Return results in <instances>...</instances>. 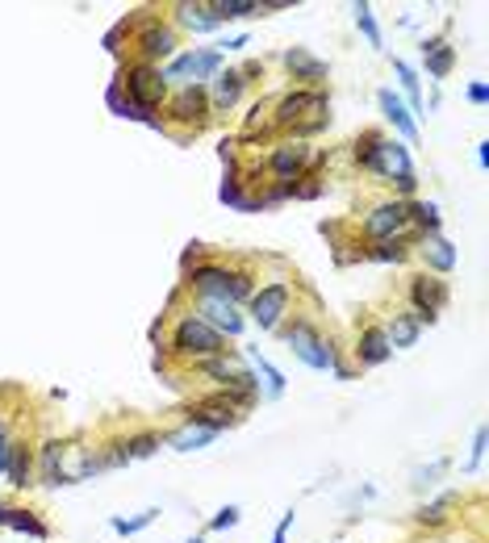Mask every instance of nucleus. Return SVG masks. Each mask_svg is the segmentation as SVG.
<instances>
[{
    "instance_id": "1",
    "label": "nucleus",
    "mask_w": 489,
    "mask_h": 543,
    "mask_svg": "<svg viewBox=\"0 0 489 543\" xmlns=\"http://www.w3.org/2000/svg\"><path fill=\"white\" fill-rule=\"evenodd\" d=\"M368 172H380V176H394L402 192H414V167H410V150L394 138H368L364 155H360Z\"/></svg>"
},
{
    "instance_id": "2",
    "label": "nucleus",
    "mask_w": 489,
    "mask_h": 543,
    "mask_svg": "<svg viewBox=\"0 0 489 543\" xmlns=\"http://www.w3.org/2000/svg\"><path fill=\"white\" fill-rule=\"evenodd\" d=\"M189 280L201 297L231 301V305H239V301H247L251 293H256V288H251V276H243V272H226V268H197Z\"/></svg>"
},
{
    "instance_id": "3",
    "label": "nucleus",
    "mask_w": 489,
    "mask_h": 543,
    "mask_svg": "<svg viewBox=\"0 0 489 543\" xmlns=\"http://www.w3.org/2000/svg\"><path fill=\"white\" fill-rule=\"evenodd\" d=\"M172 347H176L180 355H192V360H214V355L226 352V347H222V335H217L214 326H205L201 318H192V313L176 322Z\"/></svg>"
},
{
    "instance_id": "4",
    "label": "nucleus",
    "mask_w": 489,
    "mask_h": 543,
    "mask_svg": "<svg viewBox=\"0 0 489 543\" xmlns=\"http://www.w3.org/2000/svg\"><path fill=\"white\" fill-rule=\"evenodd\" d=\"M285 339H289V352L297 355L301 364H310L318 368V372H326V368H335V352L326 347V339L314 330L310 322H293L285 330Z\"/></svg>"
},
{
    "instance_id": "5",
    "label": "nucleus",
    "mask_w": 489,
    "mask_h": 543,
    "mask_svg": "<svg viewBox=\"0 0 489 543\" xmlns=\"http://www.w3.org/2000/svg\"><path fill=\"white\" fill-rule=\"evenodd\" d=\"M289 297H293V288H289L285 280H272V285H264L259 293H251V318H256L259 330H276L281 313L289 310Z\"/></svg>"
},
{
    "instance_id": "6",
    "label": "nucleus",
    "mask_w": 489,
    "mask_h": 543,
    "mask_svg": "<svg viewBox=\"0 0 489 543\" xmlns=\"http://www.w3.org/2000/svg\"><path fill=\"white\" fill-rule=\"evenodd\" d=\"M163 88H167L163 71H155V68H134V71H126V93H130V101H134L138 109H147V113L163 101Z\"/></svg>"
},
{
    "instance_id": "7",
    "label": "nucleus",
    "mask_w": 489,
    "mask_h": 543,
    "mask_svg": "<svg viewBox=\"0 0 489 543\" xmlns=\"http://www.w3.org/2000/svg\"><path fill=\"white\" fill-rule=\"evenodd\" d=\"M217 71V51H189L180 54V59H172V68L163 71V80H176V84H197L201 76H214Z\"/></svg>"
},
{
    "instance_id": "8",
    "label": "nucleus",
    "mask_w": 489,
    "mask_h": 543,
    "mask_svg": "<svg viewBox=\"0 0 489 543\" xmlns=\"http://www.w3.org/2000/svg\"><path fill=\"white\" fill-rule=\"evenodd\" d=\"M406 205H377L372 214L364 217V234L368 239H377V243H389L394 234H402V226H406Z\"/></svg>"
},
{
    "instance_id": "9",
    "label": "nucleus",
    "mask_w": 489,
    "mask_h": 543,
    "mask_svg": "<svg viewBox=\"0 0 489 543\" xmlns=\"http://www.w3.org/2000/svg\"><path fill=\"white\" fill-rule=\"evenodd\" d=\"M410 297H414V318H419V322H431L435 313L448 305V288H444V280H427V276H422V280L410 285Z\"/></svg>"
},
{
    "instance_id": "10",
    "label": "nucleus",
    "mask_w": 489,
    "mask_h": 543,
    "mask_svg": "<svg viewBox=\"0 0 489 543\" xmlns=\"http://www.w3.org/2000/svg\"><path fill=\"white\" fill-rule=\"evenodd\" d=\"M201 322L214 326L217 335H239L243 330V313L234 310L231 301H214V297H201Z\"/></svg>"
},
{
    "instance_id": "11",
    "label": "nucleus",
    "mask_w": 489,
    "mask_h": 543,
    "mask_svg": "<svg viewBox=\"0 0 489 543\" xmlns=\"http://www.w3.org/2000/svg\"><path fill=\"white\" fill-rule=\"evenodd\" d=\"M380 113H385V118H389V122H394V130L402 138H406V142H419V126H414V118H410V109L402 105V96L394 93V88H380Z\"/></svg>"
},
{
    "instance_id": "12",
    "label": "nucleus",
    "mask_w": 489,
    "mask_h": 543,
    "mask_svg": "<svg viewBox=\"0 0 489 543\" xmlns=\"http://www.w3.org/2000/svg\"><path fill=\"white\" fill-rule=\"evenodd\" d=\"M322 109H326V96L322 93H293V96H285V101H281V109H276V122L293 126V122H301L306 113H322Z\"/></svg>"
},
{
    "instance_id": "13",
    "label": "nucleus",
    "mask_w": 489,
    "mask_h": 543,
    "mask_svg": "<svg viewBox=\"0 0 489 543\" xmlns=\"http://www.w3.org/2000/svg\"><path fill=\"white\" fill-rule=\"evenodd\" d=\"M360 364H368V368H377V364H385L389 360V339H385V326H364V335H360Z\"/></svg>"
},
{
    "instance_id": "14",
    "label": "nucleus",
    "mask_w": 489,
    "mask_h": 543,
    "mask_svg": "<svg viewBox=\"0 0 489 543\" xmlns=\"http://www.w3.org/2000/svg\"><path fill=\"white\" fill-rule=\"evenodd\" d=\"M205 88L201 84H189V88H180V96L172 101V118H180V122H201L205 118Z\"/></svg>"
},
{
    "instance_id": "15",
    "label": "nucleus",
    "mask_w": 489,
    "mask_h": 543,
    "mask_svg": "<svg viewBox=\"0 0 489 543\" xmlns=\"http://www.w3.org/2000/svg\"><path fill=\"white\" fill-rule=\"evenodd\" d=\"M231 406L217 397V401H205V406H197L192 409V422L189 426H201V431H209V434H217V431H226L231 426Z\"/></svg>"
},
{
    "instance_id": "16",
    "label": "nucleus",
    "mask_w": 489,
    "mask_h": 543,
    "mask_svg": "<svg viewBox=\"0 0 489 543\" xmlns=\"http://www.w3.org/2000/svg\"><path fill=\"white\" fill-rule=\"evenodd\" d=\"M138 51L147 54V59H163V54L176 51V34L167 26H147L143 29V38H138Z\"/></svg>"
},
{
    "instance_id": "17",
    "label": "nucleus",
    "mask_w": 489,
    "mask_h": 543,
    "mask_svg": "<svg viewBox=\"0 0 489 543\" xmlns=\"http://www.w3.org/2000/svg\"><path fill=\"white\" fill-rule=\"evenodd\" d=\"M422 59H427V71H431L435 80H444L452 71V63H456V51L444 38H431V42H422Z\"/></svg>"
},
{
    "instance_id": "18",
    "label": "nucleus",
    "mask_w": 489,
    "mask_h": 543,
    "mask_svg": "<svg viewBox=\"0 0 489 543\" xmlns=\"http://www.w3.org/2000/svg\"><path fill=\"white\" fill-rule=\"evenodd\" d=\"M306 159H310V150L306 147H276V155H272V172H276V180H297V172L306 167Z\"/></svg>"
},
{
    "instance_id": "19",
    "label": "nucleus",
    "mask_w": 489,
    "mask_h": 543,
    "mask_svg": "<svg viewBox=\"0 0 489 543\" xmlns=\"http://www.w3.org/2000/svg\"><path fill=\"white\" fill-rule=\"evenodd\" d=\"M289 71H293V80H326V63L322 59H314L310 51H301V46H293V51L285 54Z\"/></svg>"
},
{
    "instance_id": "20",
    "label": "nucleus",
    "mask_w": 489,
    "mask_h": 543,
    "mask_svg": "<svg viewBox=\"0 0 489 543\" xmlns=\"http://www.w3.org/2000/svg\"><path fill=\"white\" fill-rule=\"evenodd\" d=\"M0 527L26 531V535H34V539H46V535H51V531H46V523H38L29 510H17V506H0Z\"/></svg>"
},
{
    "instance_id": "21",
    "label": "nucleus",
    "mask_w": 489,
    "mask_h": 543,
    "mask_svg": "<svg viewBox=\"0 0 489 543\" xmlns=\"http://www.w3.org/2000/svg\"><path fill=\"white\" fill-rule=\"evenodd\" d=\"M243 84H247L243 71H222V76H214V105L231 109L234 101L243 96Z\"/></svg>"
},
{
    "instance_id": "22",
    "label": "nucleus",
    "mask_w": 489,
    "mask_h": 543,
    "mask_svg": "<svg viewBox=\"0 0 489 543\" xmlns=\"http://www.w3.org/2000/svg\"><path fill=\"white\" fill-rule=\"evenodd\" d=\"M42 485H71V476L63 473V443L42 448Z\"/></svg>"
},
{
    "instance_id": "23",
    "label": "nucleus",
    "mask_w": 489,
    "mask_h": 543,
    "mask_svg": "<svg viewBox=\"0 0 489 543\" xmlns=\"http://www.w3.org/2000/svg\"><path fill=\"white\" fill-rule=\"evenodd\" d=\"M419 330H422V322L414 318V313H397L394 326L385 330V339H389V347H414Z\"/></svg>"
},
{
    "instance_id": "24",
    "label": "nucleus",
    "mask_w": 489,
    "mask_h": 543,
    "mask_svg": "<svg viewBox=\"0 0 489 543\" xmlns=\"http://www.w3.org/2000/svg\"><path fill=\"white\" fill-rule=\"evenodd\" d=\"M4 473H9V485H17V489L29 485V451H26V443H9Z\"/></svg>"
},
{
    "instance_id": "25",
    "label": "nucleus",
    "mask_w": 489,
    "mask_h": 543,
    "mask_svg": "<svg viewBox=\"0 0 489 543\" xmlns=\"http://www.w3.org/2000/svg\"><path fill=\"white\" fill-rule=\"evenodd\" d=\"M209 13H214L217 21H234V17L264 13V4H259V0H214V4H209Z\"/></svg>"
},
{
    "instance_id": "26",
    "label": "nucleus",
    "mask_w": 489,
    "mask_h": 543,
    "mask_svg": "<svg viewBox=\"0 0 489 543\" xmlns=\"http://www.w3.org/2000/svg\"><path fill=\"white\" fill-rule=\"evenodd\" d=\"M427 263H431L435 272H452L456 268V247H452L448 239L431 234V243H427Z\"/></svg>"
},
{
    "instance_id": "27",
    "label": "nucleus",
    "mask_w": 489,
    "mask_h": 543,
    "mask_svg": "<svg viewBox=\"0 0 489 543\" xmlns=\"http://www.w3.org/2000/svg\"><path fill=\"white\" fill-rule=\"evenodd\" d=\"M180 21L189 29H197V34H205V29H217L222 21H217L214 13H209V4H180Z\"/></svg>"
},
{
    "instance_id": "28",
    "label": "nucleus",
    "mask_w": 489,
    "mask_h": 543,
    "mask_svg": "<svg viewBox=\"0 0 489 543\" xmlns=\"http://www.w3.org/2000/svg\"><path fill=\"white\" fill-rule=\"evenodd\" d=\"M205 443H214V434L201 431V426H184V431L172 434V448L176 451H197V448H205Z\"/></svg>"
},
{
    "instance_id": "29",
    "label": "nucleus",
    "mask_w": 489,
    "mask_h": 543,
    "mask_svg": "<svg viewBox=\"0 0 489 543\" xmlns=\"http://www.w3.org/2000/svg\"><path fill=\"white\" fill-rule=\"evenodd\" d=\"M452 506H456V493H444V498H435V502H427L419 510V523H431V527H435V523H444Z\"/></svg>"
},
{
    "instance_id": "30",
    "label": "nucleus",
    "mask_w": 489,
    "mask_h": 543,
    "mask_svg": "<svg viewBox=\"0 0 489 543\" xmlns=\"http://www.w3.org/2000/svg\"><path fill=\"white\" fill-rule=\"evenodd\" d=\"M251 360H256V368L264 372V380H268V393H272V397H281V393H285V377H281V372H276V368H272L268 360L259 355V347H251Z\"/></svg>"
},
{
    "instance_id": "31",
    "label": "nucleus",
    "mask_w": 489,
    "mask_h": 543,
    "mask_svg": "<svg viewBox=\"0 0 489 543\" xmlns=\"http://www.w3.org/2000/svg\"><path fill=\"white\" fill-rule=\"evenodd\" d=\"M406 217H414L419 226H427V231H439V209H435L431 201H419V205H406Z\"/></svg>"
},
{
    "instance_id": "32",
    "label": "nucleus",
    "mask_w": 489,
    "mask_h": 543,
    "mask_svg": "<svg viewBox=\"0 0 489 543\" xmlns=\"http://www.w3.org/2000/svg\"><path fill=\"white\" fill-rule=\"evenodd\" d=\"M394 71H397V76H402V84H406V93H410V105H414V113H422L419 76H414V68H410V63H402V59H397V63H394Z\"/></svg>"
},
{
    "instance_id": "33",
    "label": "nucleus",
    "mask_w": 489,
    "mask_h": 543,
    "mask_svg": "<svg viewBox=\"0 0 489 543\" xmlns=\"http://www.w3.org/2000/svg\"><path fill=\"white\" fill-rule=\"evenodd\" d=\"M155 515H159V510H143L138 518H113V531H118V535H134V531L151 527V523H155Z\"/></svg>"
},
{
    "instance_id": "34",
    "label": "nucleus",
    "mask_w": 489,
    "mask_h": 543,
    "mask_svg": "<svg viewBox=\"0 0 489 543\" xmlns=\"http://www.w3.org/2000/svg\"><path fill=\"white\" fill-rule=\"evenodd\" d=\"M352 13H355V26L364 29V38L372 42V46H380V29H377V21H372V9H368V4H355Z\"/></svg>"
},
{
    "instance_id": "35",
    "label": "nucleus",
    "mask_w": 489,
    "mask_h": 543,
    "mask_svg": "<svg viewBox=\"0 0 489 543\" xmlns=\"http://www.w3.org/2000/svg\"><path fill=\"white\" fill-rule=\"evenodd\" d=\"M155 448H159V439H155V434H138V439H130V443L122 448V456L126 460H138V456H151Z\"/></svg>"
},
{
    "instance_id": "36",
    "label": "nucleus",
    "mask_w": 489,
    "mask_h": 543,
    "mask_svg": "<svg viewBox=\"0 0 489 543\" xmlns=\"http://www.w3.org/2000/svg\"><path fill=\"white\" fill-rule=\"evenodd\" d=\"M372 259H380V263H397V259H406V243H397V239H389V243L372 247Z\"/></svg>"
},
{
    "instance_id": "37",
    "label": "nucleus",
    "mask_w": 489,
    "mask_h": 543,
    "mask_svg": "<svg viewBox=\"0 0 489 543\" xmlns=\"http://www.w3.org/2000/svg\"><path fill=\"white\" fill-rule=\"evenodd\" d=\"M234 523H239V506H226V510H217V515H214L209 531H231Z\"/></svg>"
},
{
    "instance_id": "38",
    "label": "nucleus",
    "mask_w": 489,
    "mask_h": 543,
    "mask_svg": "<svg viewBox=\"0 0 489 543\" xmlns=\"http://www.w3.org/2000/svg\"><path fill=\"white\" fill-rule=\"evenodd\" d=\"M481 456H485V426H477V434H473V460H469V473L481 468Z\"/></svg>"
},
{
    "instance_id": "39",
    "label": "nucleus",
    "mask_w": 489,
    "mask_h": 543,
    "mask_svg": "<svg viewBox=\"0 0 489 543\" xmlns=\"http://www.w3.org/2000/svg\"><path fill=\"white\" fill-rule=\"evenodd\" d=\"M289 527H293V510H289L285 518H281V527H276V535H272V543H285V535H289Z\"/></svg>"
},
{
    "instance_id": "40",
    "label": "nucleus",
    "mask_w": 489,
    "mask_h": 543,
    "mask_svg": "<svg viewBox=\"0 0 489 543\" xmlns=\"http://www.w3.org/2000/svg\"><path fill=\"white\" fill-rule=\"evenodd\" d=\"M485 96H489L485 84H473V88H469V101H473V105H485Z\"/></svg>"
},
{
    "instance_id": "41",
    "label": "nucleus",
    "mask_w": 489,
    "mask_h": 543,
    "mask_svg": "<svg viewBox=\"0 0 489 543\" xmlns=\"http://www.w3.org/2000/svg\"><path fill=\"white\" fill-rule=\"evenodd\" d=\"M4 460H9V434H4V422H0V473H4Z\"/></svg>"
},
{
    "instance_id": "42",
    "label": "nucleus",
    "mask_w": 489,
    "mask_h": 543,
    "mask_svg": "<svg viewBox=\"0 0 489 543\" xmlns=\"http://www.w3.org/2000/svg\"><path fill=\"white\" fill-rule=\"evenodd\" d=\"M189 543H205V539H201V535H197V539H189Z\"/></svg>"
}]
</instances>
